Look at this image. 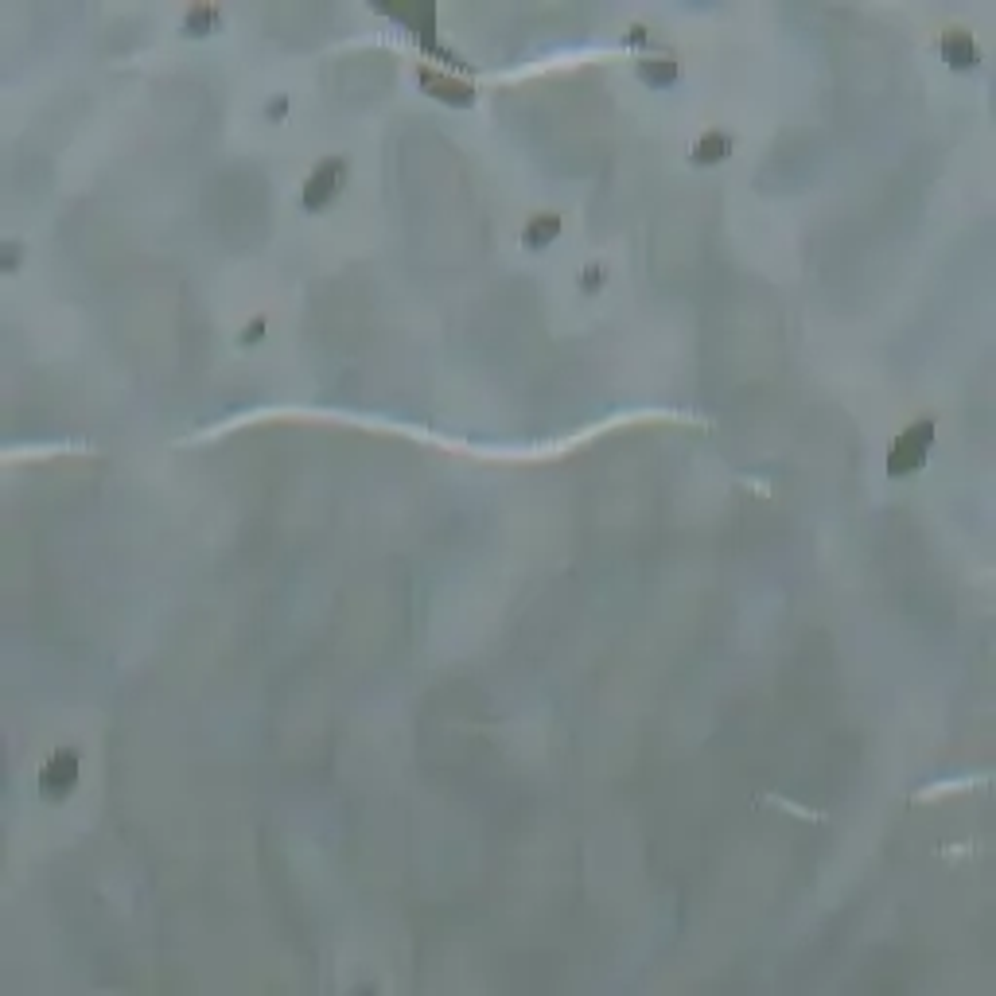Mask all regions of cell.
Returning a JSON list of instances; mask_svg holds the SVG:
<instances>
[{"instance_id": "obj_9", "label": "cell", "mask_w": 996, "mask_h": 996, "mask_svg": "<svg viewBox=\"0 0 996 996\" xmlns=\"http://www.w3.org/2000/svg\"><path fill=\"white\" fill-rule=\"evenodd\" d=\"M639 78L650 86V90H666V86H674L677 82V63L674 59H642Z\"/></svg>"}, {"instance_id": "obj_6", "label": "cell", "mask_w": 996, "mask_h": 996, "mask_svg": "<svg viewBox=\"0 0 996 996\" xmlns=\"http://www.w3.org/2000/svg\"><path fill=\"white\" fill-rule=\"evenodd\" d=\"M561 230H565V222H561V214L545 211V214H534L526 226H522V246L541 253V249H549L557 238H561Z\"/></svg>"}, {"instance_id": "obj_2", "label": "cell", "mask_w": 996, "mask_h": 996, "mask_svg": "<svg viewBox=\"0 0 996 996\" xmlns=\"http://www.w3.org/2000/svg\"><path fill=\"white\" fill-rule=\"evenodd\" d=\"M78 779H82V759H78V751H74V747H55L36 775L39 798L51 802V806H63L74 790H78Z\"/></svg>"}, {"instance_id": "obj_10", "label": "cell", "mask_w": 996, "mask_h": 996, "mask_svg": "<svg viewBox=\"0 0 996 996\" xmlns=\"http://www.w3.org/2000/svg\"><path fill=\"white\" fill-rule=\"evenodd\" d=\"M265 331H269V323H265V316H253V323H246V327H242L238 343H242V347H257V343L265 339Z\"/></svg>"}, {"instance_id": "obj_5", "label": "cell", "mask_w": 996, "mask_h": 996, "mask_svg": "<svg viewBox=\"0 0 996 996\" xmlns=\"http://www.w3.org/2000/svg\"><path fill=\"white\" fill-rule=\"evenodd\" d=\"M938 55H942V63L950 67V71H977L981 67V47H977V39L969 36L965 28H950L946 36L938 39Z\"/></svg>"}, {"instance_id": "obj_8", "label": "cell", "mask_w": 996, "mask_h": 996, "mask_svg": "<svg viewBox=\"0 0 996 996\" xmlns=\"http://www.w3.org/2000/svg\"><path fill=\"white\" fill-rule=\"evenodd\" d=\"M218 24H222V12L214 8V4H195V8H187V16H183V36L191 39H203L218 32Z\"/></svg>"}, {"instance_id": "obj_4", "label": "cell", "mask_w": 996, "mask_h": 996, "mask_svg": "<svg viewBox=\"0 0 996 996\" xmlns=\"http://www.w3.org/2000/svg\"><path fill=\"white\" fill-rule=\"evenodd\" d=\"M417 82H421V90H425L428 98H436V102H444V106H471L475 102V90L456 78V74L448 71H432V67H421L417 71Z\"/></svg>"}, {"instance_id": "obj_11", "label": "cell", "mask_w": 996, "mask_h": 996, "mask_svg": "<svg viewBox=\"0 0 996 996\" xmlns=\"http://www.w3.org/2000/svg\"><path fill=\"white\" fill-rule=\"evenodd\" d=\"M604 277H607L604 265H588V269L580 273V288H584V292H600V288H604Z\"/></svg>"}, {"instance_id": "obj_12", "label": "cell", "mask_w": 996, "mask_h": 996, "mask_svg": "<svg viewBox=\"0 0 996 996\" xmlns=\"http://www.w3.org/2000/svg\"><path fill=\"white\" fill-rule=\"evenodd\" d=\"M288 113V98H277V102H269V117L277 121V117H285Z\"/></svg>"}, {"instance_id": "obj_1", "label": "cell", "mask_w": 996, "mask_h": 996, "mask_svg": "<svg viewBox=\"0 0 996 996\" xmlns=\"http://www.w3.org/2000/svg\"><path fill=\"white\" fill-rule=\"evenodd\" d=\"M934 448V421L930 417H919L915 425H907L888 448V475L891 479H907V475H919L926 467V456Z\"/></svg>"}, {"instance_id": "obj_3", "label": "cell", "mask_w": 996, "mask_h": 996, "mask_svg": "<svg viewBox=\"0 0 996 996\" xmlns=\"http://www.w3.org/2000/svg\"><path fill=\"white\" fill-rule=\"evenodd\" d=\"M347 160L343 156H327L320 160L316 168H312V176L304 179V191H300V203H304V211L320 214L327 211L339 195H343V187H347Z\"/></svg>"}, {"instance_id": "obj_7", "label": "cell", "mask_w": 996, "mask_h": 996, "mask_svg": "<svg viewBox=\"0 0 996 996\" xmlns=\"http://www.w3.org/2000/svg\"><path fill=\"white\" fill-rule=\"evenodd\" d=\"M693 164L697 168H716V164H724L728 156H732V137L724 133V129H709V133H701L697 141H693Z\"/></svg>"}]
</instances>
